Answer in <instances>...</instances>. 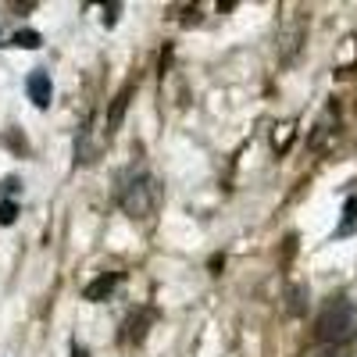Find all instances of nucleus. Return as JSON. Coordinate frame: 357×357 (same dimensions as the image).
Here are the masks:
<instances>
[{"instance_id": "f257e3e1", "label": "nucleus", "mask_w": 357, "mask_h": 357, "mask_svg": "<svg viewBox=\"0 0 357 357\" xmlns=\"http://www.w3.org/2000/svg\"><path fill=\"white\" fill-rule=\"evenodd\" d=\"M357 333V307L347 296H333L325 301V307L318 311V321H314V336L321 347H343L350 336Z\"/></svg>"}, {"instance_id": "f03ea898", "label": "nucleus", "mask_w": 357, "mask_h": 357, "mask_svg": "<svg viewBox=\"0 0 357 357\" xmlns=\"http://www.w3.org/2000/svg\"><path fill=\"white\" fill-rule=\"evenodd\" d=\"M161 197H165V190H161V183L151 175V172H136V175H129L126 183H122V190H118V204H122V211L129 215V218H151L158 207H161Z\"/></svg>"}, {"instance_id": "7ed1b4c3", "label": "nucleus", "mask_w": 357, "mask_h": 357, "mask_svg": "<svg viewBox=\"0 0 357 357\" xmlns=\"http://www.w3.org/2000/svg\"><path fill=\"white\" fill-rule=\"evenodd\" d=\"M25 89H29V97H33L36 107H50V97H54V89H50V75L43 68H36L33 75L25 79Z\"/></svg>"}, {"instance_id": "20e7f679", "label": "nucleus", "mask_w": 357, "mask_h": 357, "mask_svg": "<svg viewBox=\"0 0 357 357\" xmlns=\"http://www.w3.org/2000/svg\"><path fill=\"white\" fill-rule=\"evenodd\" d=\"M129 93H132V86H126L122 93L114 97V104H111V114H107V126H104V136L111 139L114 132H118V122H122V114H126V107H129Z\"/></svg>"}, {"instance_id": "39448f33", "label": "nucleus", "mask_w": 357, "mask_h": 357, "mask_svg": "<svg viewBox=\"0 0 357 357\" xmlns=\"http://www.w3.org/2000/svg\"><path fill=\"white\" fill-rule=\"evenodd\" d=\"M114 282H118V275H114V272H104L100 279H93V282H89V286L82 289V296H86V301H93V304H97V301H104V296L114 289Z\"/></svg>"}, {"instance_id": "423d86ee", "label": "nucleus", "mask_w": 357, "mask_h": 357, "mask_svg": "<svg viewBox=\"0 0 357 357\" xmlns=\"http://www.w3.org/2000/svg\"><path fill=\"white\" fill-rule=\"evenodd\" d=\"M354 222H357V197L347 200V207H343V225L336 229V236H347V232L354 229Z\"/></svg>"}, {"instance_id": "0eeeda50", "label": "nucleus", "mask_w": 357, "mask_h": 357, "mask_svg": "<svg viewBox=\"0 0 357 357\" xmlns=\"http://www.w3.org/2000/svg\"><path fill=\"white\" fill-rule=\"evenodd\" d=\"M11 43H15V47H25V50H36V47H40V33H33V29H22V33H15Z\"/></svg>"}, {"instance_id": "6e6552de", "label": "nucleus", "mask_w": 357, "mask_h": 357, "mask_svg": "<svg viewBox=\"0 0 357 357\" xmlns=\"http://www.w3.org/2000/svg\"><path fill=\"white\" fill-rule=\"evenodd\" d=\"M18 218V204L15 200H0V225H11Z\"/></svg>"}, {"instance_id": "1a4fd4ad", "label": "nucleus", "mask_w": 357, "mask_h": 357, "mask_svg": "<svg viewBox=\"0 0 357 357\" xmlns=\"http://www.w3.org/2000/svg\"><path fill=\"white\" fill-rule=\"evenodd\" d=\"M307 357H343V354H340V347H321V350H314Z\"/></svg>"}]
</instances>
